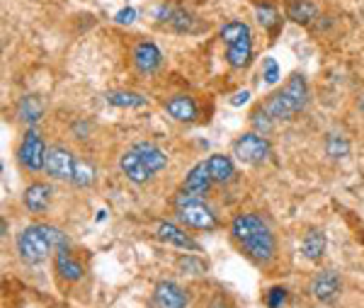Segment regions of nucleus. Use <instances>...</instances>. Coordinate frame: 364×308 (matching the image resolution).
Instances as JSON below:
<instances>
[{
	"label": "nucleus",
	"mask_w": 364,
	"mask_h": 308,
	"mask_svg": "<svg viewBox=\"0 0 364 308\" xmlns=\"http://www.w3.org/2000/svg\"><path fill=\"white\" fill-rule=\"evenodd\" d=\"M231 233H233V238L240 243V248H243L255 262L267 265L269 260L274 257L277 243H274L272 230H269V226L260 216H255V214L236 216L231 223Z\"/></svg>",
	"instance_id": "nucleus-1"
},
{
	"label": "nucleus",
	"mask_w": 364,
	"mask_h": 308,
	"mask_svg": "<svg viewBox=\"0 0 364 308\" xmlns=\"http://www.w3.org/2000/svg\"><path fill=\"white\" fill-rule=\"evenodd\" d=\"M58 248H66V235L54 226H27L17 238V253L27 265L44 262L49 253Z\"/></svg>",
	"instance_id": "nucleus-2"
},
{
	"label": "nucleus",
	"mask_w": 364,
	"mask_h": 308,
	"mask_svg": "<svg viewBox=\"0 0 364 308\" xmlns=\"http://www.w3.org/2000/svg\"><path fill=\"white\" fill-rule=\"evenodd\" d=\"M306 100H309L306 78L294 73L279 92L269 95V100L262 105V110H265L272 120H291L296 112H301L306 107Z\"/></svg>",
	"instance_id": "nucleus-3"
},
{
	"label": "nucleus",
	"mask_w": 364,
	"mask_h": 308,
	"mask_svg": "<svg viewBox=\"0 0 364 308\" xmlns=\"http://www.w3.org/2000/svg\"><path fill=\"white\" fill-rule=\"evenodd\" d=\"M221 39L226 44V61L231 68H245L252 58L250 27L240 20H231L221 27Z\"/></svg>",
	"instance_id": "nucleus-4"
},
{
	"label": "nucleus",
	"mask_w": 364,
	"mask_h": 308,
	"mask_svg": "<svg viewBox=\"0 0 364 308\" xmlns=\"http://www.w3.org/2000/svg\"><path fill=\"white\" fill-rule=\"evenodd\" d=\"M175 209H178V218H180V221L185 223V226H190V228L214 230L216 226H219L214 211H211L199 197H192V194H187L185 189H182V194H180L178 199H175Z\"/></svg>",
	"instance_id": "nucleus-5"
},
{
	"label": "nucleus",
	"mask_w": 364,
	"mask_h": 308,
	"mask_svg": "<svg viewBox=\"0 0 364 308\" xmlns=\"http://www.w3.org/2000/svg\"><path fill=\"white\" fill-rule=\"evenodd\" d=\"M46 144L42 141V136H39L34 129H29V132L22 136L20 141V148H17V161L25 170H32V173H37V170L46 168Z\"/></svg>",
	"instance_id": "nucleus-6"
},
{
	"label": "nucleus",
	"mask_w": 364,
	"mask_h": 308,
	"mask_svg": "<svg viewBox=\"0 0 364 308\" xmlns=\"http://www.w3.org/2000/svg\"><path fill=\"white\" fill-rule=\"evenodd\" d=\"M233 156L245 165H260L267 161L269 156V144L262 134L248 132L233 144Z\"/></svg>",
	"instance_id": "nucleus-7"
},
{
	"label": "nucleus",
	"mask_w": 364,
	"mask_h": 308,
	"mask_svg": "<svg viewBox=\"0 0 364 308\" xmlns=\"http://www.w3.org/2000/svg\"><path fill=\"white\" fill-rule=\"evenodd\" d=\"M156 20L180 34H195L202 29V22H199L195 15L182 8H173V5H161V8L156 10Z\"/></svg>",
	"instance_id": "nucleus-8"
},
{
	"label": "nucleus",
	"mask_w": 364,
	"mask_h": 308,
	"mask_svg": "<svg viewBox=\"0 0 364 308\" xmlns=\"http://www.w3.org/2000/svg\"><path fill=\"white\" fill-rule=\"evenodd\" d=\"M46 173L54 180H73L75 170V156L66 146H51L46 151Z\"/></svg>",
	"instance_id": "nucleus-9"
},
{
	"label": "nucleus",
	"mask_w": 364,
	"mask_h": 308,
	"mask_svg": "<svg viewBox=\"0 0 364 308\" xmlns=\"http://www.w3.org/2000/svg\"><path fill=\"white\" fill-rule=\"evenodd\" d=\"M340 289H343V282H340L338 272H333V270H323L311 280V294H314V299H318L321 304H333L336 296L340 294Z\"/></svg>",
	"instance_id": "nucleus-10"
},
{
	"label": "nucleus",
	"mask_w": 364,
	"mask_h": 308,
	"mask_svg": "<svg viewBox=\"0 0 364 308\" xmlns=\"http://www.w3.org/2000/svg\"><path fill=\"white\" fill-rule=\"evenodd\" d=\"M119 168L127 180L134 182V185H146V182L154 177V173H151V170L146 168V163L141 161L139 153L134 151V146L129 148V151H124V156L119 158Z\"/></svg>",
	"instance_id": "nucleus-11"
},
{
	"label": "nucleus",
	"mask_w": 364,
	"mask_h": 308,
	"mask_svg": "<svg viewBox=\"0 0 364 308\" xmlns=\"http://www.w3.org/2000/svg\"><path fill=\"white\" fill-rule=\"evenodd\" d=\"M134 63H136V68L141 73L151 75L163 66V54L154 41H139V44L134 46Z\"/></svg>",
	"instance_id": "nucleus-12"
},
{
	"label": "nucleus",
	"mask_w": 364,
	"mask_h": 308,
	"mask_svg": "<svg viewBox=\"0 0 364 308\" xmlns=\"http://www.w3.org/2000/svg\"><path fill=\"white\" fill-rule=\"evenodd\" d=\"M51 197H54L51 185H46V182H34V185H29L25 189V194H22V204H25L32 214H44L51 204Z\"/></svg>",
	"instance_id": "nucleus-13"
},
{
	"label": "nucleus",
	"mask_w": 364,
	"mask_h": 308,
	"mask_svg": "<svg viewBox=\"0 0 364 308\" xmlns=\"http://www.w3.org/2000/svg\"><path fill=\"white\" fill-rule=\"evenodd\" d=\"M156 308H187V294L175 282H158L154 289Z\"/></svg>",
	"instance_id": "nucleus-14"
},
{
	"label": "nucleus",
	"mask_w": 364,
	"mask_h": 308,
	"mask_svg": "<svg viewBox=\"0 0 364 308\" xmlns=\"http://www.w3.org/2000/svg\"><path fill=\"white\" fill-rule=\"evenodd\" d=\"M211 182H214V180H211V175H209L207 163H199V165H195V168L190 170V173H187L182 189H185L187 194H192V197L204 199V194H209Z\"/></svg>",
	"instance_id": "nucleus-15"
},
{
	"label": "nucleus",
	"mask_w": 364,
	"mask_h": 308,
	"mask_svg": "<svg viewBox=\"0 0 364 308\" xmlns=\"http://www.w3.org/2000/svg\"><path fill=\"white\" fill-rule=\"evenodd\" d=\"M156 235L161 240L170 243V245H178L182 250H192V253H199V243L192 240L190 235L185 233L182 228H178L175 223H168V221H161L156 228Z\"/></svg>",
	"instance_id": "nucleus-16"
},
{
	"label": "nucleus",
	"mask_w": 364,
	"mask_h": 308,
	"mask_svg": "<svg viewBox=\"0 0 364 308\" xmlns=\"http://www.w3.org/2000/svg\"><path fill=\"white\" fill-rule=\"evenodd\" d=\"M166 112L178 122H195L197 120V105L190 95H175V97L166 100Z\"/></svg>",
	"instance_id": "nucleus-17"
},
{
	"label": "nucleus",
	"mask_w": 364,
	"mask_h": 308,
	"mask_svg": "<svg viewBox=\"0 0 364 308\" xmlns=\"http://www.w3.org/2000/svg\"><path fill=\"white\" fill-rule=\"evenodd\" d=\"M134 151L141 156V161L146 163V168L151 170V173H161L163 168L168 165V156H166V151H161L156 144H149V141H141V144L134 146Z\"/></svg>",
	"instance_id": "nucleus-18"
},
{
	"label": "nucleus",
	"mask_w": 364,
	"mask_h": 308,
	"mask_svg": "<svg viewBox=\"0 0 364 308\" xmlns=\"http://www.w3.org/2000/svg\"><path fill=\"white\" fill-rule=\"evenodd\" d=\"M54 265H56V272L68 282H78L83 277V265L78 260H73V255L68 253V248H58L56 250V257H54Z\"/></svg>",
	"instance_id": "nucleus-19"
},
{
	"label": "nucleus",
	"mask_w": 364,
	"mask_h": 308,
	"mask_svg": "<svg viewBox=\"0 0 364 308\" xmlns=\"http://www.w3.org/2000/svg\"><path fill=\"white\" fill-rule=\"evenodd\" d=\"M287 17L296 25H311L318 17V8L311 0H289L287 5Z\"/></svg>",
	"instance_id": "nucleus-20"
},
{
	"label": "nucleus",
	"mask_w": 364,
	"mask_h": 308,
	"mask_svg": "<svg viewBox=\"0 0 364 308\" xmlns=\"http://www.w3.org/2000/svg\"><path fill=\"white\" fill-rule=\"evenodd\" d=\"M207 168H209V175L214 182H231L233 175H236V165L228 156H221V153H216V156H211L207 161Z\"/></svg>",
	"instance_id": "nucleus-21"
},
{
	"label": "nucleus",
	"mask_w": 364,
	"mask_h": 308,
	"mask_svg": "<svg viewBox=\"0 0 364 308\" xmlns=\"http://www.w3.org/2000/svg\"><path fill=\"white\" fill-rule=\"evenodd\" d=\"M301 250H304V257L316 262V260L323 257L326 253V233L318 228H311L306 235H304V243H301Z\"/></svg>",
	"instance_id": "nucleus-22"
},
{
	"label": "nucleus",
	"mask_w": 364,
	"mask_h": 308,
	"mask_svg": "<svg viewBox=\"0 0 364 308\" xmlns=\"http://www.w3.org/2000/svg\"><path fill=\"white\" fill-rule=\"evenodd\" d=\"M105 100H107L109 105H114V107H127V110H139L149 105V100H146L144 95L132 92V90H112L105 95Z\"/></svg>",
	"instance_id": "nucleus-23"
},
{
	"label": "nucleus",
	"mask_w": 364,
	"mask_h": 308,
	"mask_svg": "<svg viewBox=\"0 0 364 308\" xmlns=\"http://www.w3.org/2000/svg\"><path fill=\"white\" fill-rule=\"evenodd\" d=\"M44 115V105L39 102V97H34V95H27V97L20 100V105H17V117H20L25 124H34L39 122Z\"/></svg>",
	"instance_id": "nucleus-24"
},
{
	"label": "nucleus",
	"mask_w": 364,
	"mask_h": 308,
	"mask_svg": "<svg viewBox=\"0 0 364 308\" xmlns=\"http://www.w3.org/2000/svg\"><path fill=\"white\" fill-rule=\"evenodd\" d=\"M255 15L257 22H260L265 29H274L279 25V13L272 3H265V0H255Z\"/></svg>",
	"instance_id": "nucleus-25"
},
{
	"label": "nucleus",
	"mask_w": 364,
	"mask_h": 308,
	"mask_svg": "<svg viewBox=\"0 0 364 308\" xmlns=\"http://www.w3.org/2000/svg\"><path fill=\"white\" fill-rule=\"evenodd\" d=\"M73 182L75 187H90L95 182V165L87 161H75V170H73Z\"/></svg>",
	"instance_id": "nucleus-26"
},
{
	"label": "nucleus",
	"mask_w": 364,
	"mask_h": 308,
	"mask_svg": "<svg viewBox=\"0 0 364 308\" xmlns=\"http://www.w3.org/2000/svg\"><path fill=\"white\" fill-rule=\"evenodd\" d=\"M326 151L331 158H345L350 153V144L343 134H328L326 139Z\"/></svg>",
	"instance_id": "nucleus-27"
},
{
	"label": "nucleus",
	"mask_w": 364,
	"mask_h": 308,
	"mask_svg": "<svg viewBox=\"0 0 364 308\" xmlns=\"http://www.w3.org/2000/svg\"><path fill=\"white\" fill-rule=\"evenodd\" d=\"M178 270L182 275H204V272H207V265H204L199 257H195V255H182L178 260Z\"/></svg>",
	"instance_id": "nucleus-28"
},
{
	"label": "nucleus",
	"mask_w": 364,
	"mask_h": 308,
	"mask_svg": "<svg viewBox=\"0 0 364 308\" xmlns=\"http://www.w3.org/2000/svg\"><path fill=\"white\" fill-rule=\"evenodd\" d=\"M262 78H265V83H269V85L279 80V66L274 58H265V61H262Z\"/></svg>",
	"instance_id": "nucleus-29"
},
{
	"label": "nucleus",
	"mask_w": 364,
	"mask_h": 308,
	"mask_svg": "<svg viewBox=\"0 0 364 308\" xmlns=\"http://www.w3.org/2000/svg\"><path fill=\"white\" fill-rule=\"evenodd\" d=\"M284 299H287V289L274 287L272 292L267 294V306H269V308H279L282 304H284Z\"/></svg>",
	"instance_id": "nucleus-30"
},
{
	"label": "nucleus",
	"mask_w": 364,
	"mask_h": 308,
	"mask_svg": "<svg viewBox=\"0 0 364 308\" xmlns=\"http://www.w3.org/2000/svg\"><path fill=\"white\" fill-rule=\"evenodd\" d=\"M114 20L119 22V25H132V22L136 20V10H134V8H122L119 13L114 15Z\"/></svg>",
	"instance_id": "nucleus-31"
},
{
	"label": "nucleus",
	"mask_w": 364,
	"mask_h": 308,
	"mask_svg": "<svg viewBox=\"0 0 364 308\" xmlns=\"http://www.w3.org/2000/svg\"><path fill=\"white\" fill-rule=\"evenodd\" d=\"M248 100H250V92L248 90H240V92H236L231 97V105H233V107H240V105H245Z\"/></svg>",
	"instance_id": "nucleus-32"
}]
</instances>
